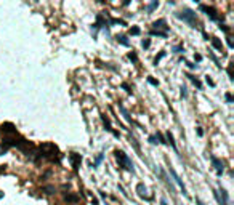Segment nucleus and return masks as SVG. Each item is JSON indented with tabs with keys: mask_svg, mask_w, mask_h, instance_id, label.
Returning a JSON list of instances; mask_svg holds the SVG:
<instances>
[{
	"mask_svg": "<svg viewBox=\"0 0 234 205\" xmlns=\"http://www.w3.org/2000/svg\"><path fill=\"white\" fill-rule=\"evenodd\" d=\"M116 159L119 162V167H122V168H125V170H131V172H133V163H131V160L128 159V156L124 151H116Z\"/></svg>",
	"mask_w": 234,
	"mask_h": 205,
	"instance_id": "nucleus-1",
	"label": "nucleus"
},
{
	"mask_svg": "<svg viewBox=\"0 0 234 205\" xmlns=\"http://www.w3.org/2000/svg\"><path fill=\"white\" fill-rule=\"evenodd\" d=\"M176 16H178L180 19H183V21L189 23L192 27H196V24H197V21H196V13L192 11V10H185V11H180V13H176Z\"/></svg>",
	"mask_w": 234,
	"mask_h": 205,
	"instance_id": "nucleus-2",
	"label": "nucleus"
},
{
	"mask_svg": "<svg viewBox=\"0 0 234 205\" xmlns=\"http://www.w3.org/2000/svg\"><path fill=\"white\" fill-rule=\"evenodd\" d=\"M199 10L201 11H205V15L209 16L212 21H218L220 24H221V21H223V16L220 18L218 15H216V10L215 8H212V6H205V5H199Z\"/></svg>",
	"mask_w": 234,
	"mask_h": 205,
	"instance_id": "nucleus-3",
	"label": "nucleus"
},
{
	"mask_svg": "<svg viewBox=\"0 0 234 205\" xmlns=\"http://www.w3.org/2000/svg\"><path fill=\"white\" fill-rule=\"evenodd\" d=\"M69 160H71V163H72L74 170H77L80 167V163H82V156H80V154H76V152H71Z\"/></svg>",
	"mask_w": 234,
	"mask_h": 205,
	"instance_id": "nucleus-4",
	"label": "nucleus"
},
{
	"mask_svg": "<svg viewBox=\"0 0 234 205\" xmlns=\"http://www.w3.org/2000/svg\"><path fill=\"white\" fill-rule=\"evenodd\" d=\"M168 172H170V175H172V176H173V180H175V183H176V184H178V186H180V187H181V191H183V194H185V196H188V192H186V187H185V184H183V181H181V178H180V176H178V173H176V172H175V170H173V168H172V167H170V170H168Z\"/></svg>",
	"mask_w": 234,
	"mask_h": 205,
	"instance_id": "nucleus-5",
	"label": "nucleus"
},
{
	"mask_svg": "<svg viewBox=\"0 0 234 205\" xmlns=\"http://www.w3.org/2000/svg\"><path fill=\"white\" fill-rule=\"evenodd\" d=\"M101 120H103V124H104V128H106L107 131H111V133H112V135L116 136V138H119V131H114V128L111 127V122H109V119L106 117V114H103V115H101Z\"/></svg>",
	"mask_w": 234,
	"mask_h": 205,
	"instance_id": "nucleus-6",
	"label": "nucleus"
},
{
	"mask_svg": "<svg viewBox=\"0 0 234 205\" xmlns=\"http://www.w3.org/2000/svg\"><path fill=\"white\" fill-rule=\"evenodd\" d=\"M210 160H212L213 167L216 168V173H218V175H221V173H223V162H221L220 159H216L215 156H212V157H210Z\"/></svg>",
	"mask_w": 234,
	"mask_h": 205,
	"instance_id": "nucleus-7",
	"label": "nucleus"
},
{
	"mask_svg": "<svg viewBox=\"0 0 234 205\" xmlns=\"http://www.w3.org/2000/svg\"><path fill=\"white\" fill-rule=\"evenodd\" d=\"M152 27H154V30L165 29V32L168 30V27H167V23H165V19H159V21H154V23H152Z\"/></svg>",
	"mask_w": 234,
	"mask_h": 205,
	"instance_id": "nucleus-8",
	"label": "nucleus"
},
{
	"mask_svg": "<svg viewBox=\"0 0 234 205\" xmlns=\"http://www.w3.org/2000/svg\"><path fill=\"white\" fill-rule=\"evenodd\" d=\"M0 128H2V131L3 133H16V128H15V125L13 124H2L0 125Z\"/></svg>",
	"mask_w": 234,
	"mask_h": 205,
	"instance_id": "nucleus-9",
	"label": "nucleus"
},
{
	"mask_svg": "<svg viewBox=\"0 0 234 205\" xmlns=\"http://www.w3.org/2000/svg\"><path fill=\"white\" fill-rule=\"evenodd\" d=\"M136 192H138V194H140V196H141V197H146V199H149V197L146 196V192H148V189H146V186H144V184H143V183H140V184H138V186H136Z\"/></svg>",
	"mask_w": 234,
	"mask_h": 205,
	"instance_id": "nucleus-10",
	"label": "nucleus"
},
{
	"mask_svg": "<svg viewBox=\"0 0 234 205\" xmlns=\"http://www.w3.org/2000/svg\"><path fill=\"white\" fill-rule=\"evenodd\" d=\"M64 200H66V202H71V204H76V202H79V196H77V194L67 192L66 196H64Z\"/></svg>",
	"mask_w": 234,
	"mask_h": 205,
	"instance_id": "nucleus-11",
	"label": "nucleus"
},
{
	"mask_svg": "<svg viewBox=\"0 0 234 205\" xmlns=\"http://www.w3.org/2000/svg\"><path fill=\"white\" fill-rule=\"evenodd\" d=\"M212 45H213V48L215 50H218V51H221L223 50V43H221V40L220 39H216V37H212Z\"/></svg>",
	"mask_w": 234,
	"mask_h": 205,
	"instance_id": "nucleus-12",
	"label": "nucleus"
},
{
	"mask_svg": "<svg viewBox=\"0 0 234 205\" xmlns=\"http://www.w3.org/2000/svg\"><path fill=\"white\" fill-rule=\"evenodd\" d=\"M218 192H221V196H220V199H221V202L225 204V205H228L229 204V196H228V192H226L223 187H220L218 189Z\"/></svg>",
	"mask_w": 234,
	"mask_h": 205,
	"instance_id": "nucleus-13",
	"label": "nucleus"
},
{
	"mask_svg": "<svg viewBox=\"0 0 234 205\" xmlns=\"http://www.w3.org/2000/svg\"><path fill=\"white\" fill-rule=\"evenodd\" d=\"M119 109H120V112H122V114H124L125 120H127L128 124H131V117H130V114H128V111H127V109H125V107H124V106H122V104H119Z\"/></svg>",
	"mask_w": 234,
	"mask_h": 205,
	"instance_id": "nucleus-14",
	"label": "nucleus"
},
{
	"mask_svg": "<svg viewBox=\"0 0 234 205\" xmlns=\"http://www.w3.org/2000/svg\"><path fill=\"white\" fill-rule=\"evenodd\" d=\"M116 39H117V42H120L124 47H128V45H130V42L127 40V37H125V35H117Z\"/></svg>",
	"mask_w": 234,
	"mask_h": 205,
	"instance_id": "nucleus-15",
	"label": "nucleus"
},
{
	"mask_svg": "<svg viewBox=\"0 0 234 205\" xmlns=\"http://www.w3.org/2000/svg\"><path fill=\"white\" fill-rule=\"evenodd\" d=\"M165 141H167V143H170V146H172V148H173V149H176V144H175V139H173V135H172L170 131L167 133V139H165Z\"/></svg>",
	"mask_w": 234,
	"mask_h": 205,
	"instance_id": "nucleus-16",
	"label": "nucleus"
},
{
	"mask_svg": "<svg viewBox=\"0 0 234 205\" xmlns=\"http://www.w3.org/2000/svg\"><path fill=\"white\" fill-rule=\"evenodd\" d=\"M188 77H189V80H191V82H192V83H194V85H196V87H197V88H202V83H201V82H199V80H197V78H196L194 76H191V74H188Z\"/></svg>",
	"mask_w": 234,
	"mask_h": 205,
	"instance_id": "nucleus-17",
	"label": "nucleus"
},
{
	"mask_svg": "<svg viewBox=\"0 0 234 205\" xmlns=\"http://www.w3.org/2000/svg\"><path fill=\"white\" fill-rule=\"evenodd\" d=\"M165 54H167V53H165V51H160V53H159L157 56L154 58V64H156V66H157V64H159V61H160L162 58H165Z\"/></svg>",
	"mask_w": 234,
	"mask_h": 205,
	"instance_id": "nucleus-18",
	"label": "nucleus"
},
{
	"mask_svg": "<svg viewBox=\"0 0 234 205\" xmlns=\"http://www.w3.org/2000/svg\"><path fill=\"white\" fill-rule=\"evenodd\" d=\"M157 6H159V2H152V3H149V5H148V8H146V10H148V13L154 11V10L157 8Z\"/></svg>",
	"mask_w": 234,
	"mask_h": 205,
	"instance_id": "nucleus-19",
	"label": "nucleus"
},
{
	"mask_svg": "<svg viewBox=\"0 0 234 205\" xmlns=\"http://www.w3.org/2000/svg\"><path fill=\"white\" fill-rule=\"evenodd\" d=\"M156 139H159V143H160V144H167V141H165V136L162 135V133H159V131H157V135H156Z\"/></svg>",
	"mask_w": 234,
	"mask_h": 205,
	"instance_id": "nucleus-20",
	"label": "nucleus"
},
{
	"mask_svg": "<svg viewBox=\"0 0 234 205\" xmlns=\"http://www.w3.org/2000/svg\"><path fill=\"white\" fill-rule=\"evenodd\" d=\"M151 35H157V37H167V34L165 32H162V30H151Z\"/></svg>",
	"mask_w": 234,
	"mask_h": 205,
	"instance_id": "nucleus-21",
	"label": "nucleus"
},
{
	"mask_svg": "<svg viewBox=\"0 0 234 205\" xmlns=\"http://www.w3.org/2000/svg\"><path fill=\"white\" fill-rule=\"evenodd\" d=\"M43 191H45V194H48V196H50V194H55V187H53V186H45V187H43Z\"/></svg>",
	"mask_w": 234,
	"mask_h": 205,
	"instance_id": "nucleus-22",
	"label": "nucleus"
},
{
	"mask_svg": "<svg viewBox=\"0 0 234 205\" xmlns=\"http://www.w3.org/2000/svg\"><path fill=\"white\" fill-rule=\"evenodd\" d=\"M140 32H141L140 27H131V29H130V34H131V35H140Z\"/></svg>",
	"mask_w": 234,
	"mask_h": 205,
	"instance_id": "nucleus-23",
	"label": "nucleus"
},
{
	"mask_svg": "<svg viewBox=\"0 0 234 205\" xmlns=\"http://www.w3.org/2000/svg\"><path fill=\"white\" fill-rule=\"evenodd\" d=\"M130 141H131V144L135 146V149H136V151L140 152V144H138V143H136V139H135L133 136H130Z\"/></svg>",
	"mask_w": 234,
	"mask_h": 205,
	"instance_id": "nucleus-24",
	"label": "nucleus"
},
{
	"mask_svg": "<svg viewBox=\"0 0 234 205\" xmlns=\"http://www.w3.org/2000/svg\"><path fill=\"white\" fill-rule=\"evenodd\" d=\"M128 58H130V59L133 61V63H136V61H138V56H136V53H135V51H131V53H128Z\"/></svg>",
	"mask_w": 234,
	"mask_h": 205,
	"instance_id": "nucleus-25",
	"label": "nucleus"
},
{
	"mask_svg": "<svg viewBox=\"0 0 234 205\" xmlns=\"http://www.w3.org/2000/svg\"><path fill=\"white\" fill-rule=\"evenodd\" d=\"M148 82L152 85V87H159V82H157V80H154L152 77H148Z\"/></svg>",
	"mask_w": 234,
	"mask_h": 205,
	"instance_id": "nucleus-26",
	"label": "nucleus"
},
{
	"mask_svg": "<svg viewBox=\"0 0 234 205\" xmlns=\"http://www.w3.org/2000/svg\"><path fill=\"white\" fill-rule=\"evenodd\" d=\"M149 45H151V40H149V39L143 40V48H149Z\"/></svg>",
	"mask_w": 234,
	"mask_h": 205,
	"instance_id": "nucleus-27",
	"label": "nucleus"
},
{
	"mask_svg": "<svg viewBox=\"0 0 234 205\" xmlns=\"http://www.w3.org/2000/svg\"><path fill=\"white\" fill-rule=\"evenodd\" d=\"M122 88H124V90H125V91H127V93H131V88H130V87H128V85H127V83H122Z\"/></svg>",
	"mask_w": 234,
	"mask_h": 205,
	"instance_id": "nucleus-28",
	"label": "nucleus"
},
{
	"mask_svg": "<svg viewBox=\"0 0 234 205\" xmlns=\"http://www.w3.org/2000/svg\"><path fill=\"white\" fill-rule=\"evenodd\" d=\"M218 27H220V29H221V30H223V32H228V30H229V27H228V26H226V24H220Z\"/></svg>",
	"mask_w": 234,
	"mask_h": 205,
	"instance_id": "nucleus-29",
	"label": "nucleus"
},
{
	"mask_svg": "<svg viewBox=\"0 0 234 205\" xmlns=\"http://www.w3.org/2000/svg\"><path fill=\"white\" fill-rule=\"evenodd\" d=\"M173 51H175V53H183V51H185V48H183V47H175Z\"/></svg>",
	"mask_w": 234,
	"mask_h": 205,
	"instance_id": "nucleus-30",
	"label": "nucleus"
},
{
	"mask_svg": "<svg viewBox=\"0 0 234 205\" xmlns=\"http://www.w3.org/2000/svg\"><path fill=\"white\" fill-rule=\"evenodd\" d=\"M205 80H207V83L210 85V87H215V82L212 80V78H209V77H205Z\"/></svg>",
	"mask_w": 234,
	"mask_h": 205,
	"instance_id": "nucleus-31",
	"label": "nucleus"
},
{
	"mask_svg": "<svg viewBox=\"0 0 234 205\" xmlns=\"http://www.w3.org/2000/svg\"><path fill=\"white\" fill-rule=\"evenodd\" d=\"M101 160H103V154H100V156L96 157V160H95V165H98V163H100Z\"/></svg>",
	"mask_w": 234,
	"mask_h": 205,
	"instance_id": "nucleus-32",
	"label": "nucleus"
},
{
	"mask_svg": "<svg viewBox=\"0 0 234 205\" xmlns=\"http://www.w3.org/2000/svg\"><path fill=\"white\" fill-rule=\"evenodd\" d=\"M226 101H228V102H233V101H234V100H233V95H231V93H226Z\"/></svg>",
	"mask_w": 234,
	"mask_h": 205,
	"instance_id": "nucleus-33",
	"label": "nucleus"
},
{
	"mask_svg": "<svg viewBox=\"0 0 234 205\" xmlns=\"http://www.w3.org/2000/svg\"><path fill=\"white\" fill-rule=\"evenodd\" d=\"M226 42H228V47H229V48H233V40H231V37H226Z\"/></svg>",
	"mask_w": 234,
	"mask_h": 205,
	"instance_id": "nucleus-34",
	"label": "nucleus"
},
{
	"mask_svg": "<svg viewBox=\"0 0 234 205\" xmlns=\"http://www.w3.org/2000/svg\"><path fill=\"white\" fill-rule=\"evenodd\" d=\"M6 151H8V149H6L5 146H2V144H0V156H2V154H5Z\"/></svg>",
	"mask_w": 234,
	"mask_h": 205,
	"instance_id": "nucleus-35",
	"label": "nucleus"
},
{
	"mask_svg": "<svg viewBox=\"0 0 234 205\" xmlns=\"http://www.w3.org/2000/svg\"><path fill=\"white\" fill-rule=\"evenodd\" d=\"M149 143H152V144H156V143H157V141H156V136H149Z\"/></svg>",
	"mask_w": 234,
	"mask_h": 205,
	"instance_id": "nucleus-36",
	"label": "nucleus"
},
{
	"mask_svg": "<svg viewBox=\"0 0 234 205\" xmlns=\"http://www.w3.org/2000/svg\"><path fill=\"white\" fill-rule=\"evenodd\" d=\"M228 76H229V78H233V69H231V66L228 67Z\"/></svg>",
	"mask_w": 234,
	"mask_h": 205,
	"instance_id": "nucleus-37",
	"label": "nucleus"
},
{
	"mask_svg": "<svg viewBox=\"0 0 234 205\" xmlns=\"http://www.w3.org/2000/svg\"><path fill=\"white\" fill-rule=\"evenodd\" d=\"M181 96H183V98L186 96V87H181Z\"/></svg>",
	"mask_w": 234,
	"mask_h": 205,
	"instance_id": "nucleus-38",
	"label": "nucleus"
},
{
	"mask_svg": "<svg viewBox=\"0 0 234 205\" xmlns=\"http://www.w3.org/2000/svg\"><path fill=\"white\" fill-rule=\"evenodd\" d=\"M197 135H199V136H202V135H204V131H202V128H197Z\"/></svg>",
	"mask_w": 234,
	"mask_h": 205,
	"instance_id": "nucleus-39",
	"label": "nucleus"
},
{
	"mask_svg": "<svg viewBox=\"0 0 234 205\" xmlns=\"http://www.w3.org/2000/svg\"><path fill=\"white\" fill-rule=\"evenodd\" d=\"M160 205H167V200H165V199H160Z\"/></svg>",
	"mask_w": 234,
	"mask_h": 205,
	"instance_id": "nucleus-40",
	"label": "nucleus"
},
{
	"mask_svg": "<svg viewBox=\"0 0 234 205\" xmlns=\"http://www.w3.org/2000/svg\"><path fill=\"white\" fill-rule=\"evenodd\" d=\"M91 204H93V205H98V200H96V199H93V200H91Z\"/></svg>",
	"mask_w": 234,
	"mask_h": 205,
	"instance_id": "nucleus-41",
	"label": "nucleus"
},
{
	"mask_svg": "<svg viewBox=\"0 0 234 205\" xmlns=\"http://www.w3.org/2000/svg\"><path fill=\"white\" fill-rule=\"evenodd\" d=\"M196 202H197V205H204V204H202V202H201V200H199V199H196Z\"/></svg>",
	"mask_w": 234,
	"mask_h": 205,
	"instance_id": "nucleus-42",
	"label": "nucleus"
}]
</instances>
